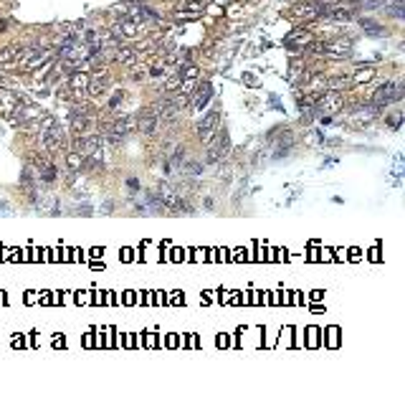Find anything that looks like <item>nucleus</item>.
I'll use <instances>...</instances> for the list:
<instances>
[{
  "mask_svg": "<svg viewBox=\"0 0 405 393\" xmlns=\"http://www.w3.org/2000/svg\"><path fill=\"white\" fill-rule=\"evenodd\" d=\"M403 99V84L400 81H385L377 91H375V104L372 107H383V104H390V102H400Z\"/></svg>",
  "mask_w": 405,
  "mask_h": 393,
  "instance_id": "1",
  "label": "nucleus"
},
{
  "mask_svg": "<svg viewBox=\"0 0 405 393\" xmlns=\"http://www.w3.org/2000/svg\"><path fill=\"white\" fill-rule=\"evenodd\" d=\"M218 120H220V114L213 109V112H208L200 122H198V137L202 140V145L213 142V137L218 134Z\"/></svg>",
  "mask_w": 405,
  "mask_h": 393,
  "instance_id": "2",
  "label": "nucleus"
},
{
  "mask_svg": "<svg viewBox=\"0 0 405 393\" xmlns=\"http://www.w3.org/2000/svg\"><path fill=\"white\" fill-rule=\"evenodd\" d=\"M64 142H66V134H64V130L59 125H54L51 130H46L41 134V145H43L46 152H54V150L64 147Z\"/></svg>",
  "mask_w": 405,
  "mask_h": 393,
  "instance_id": "3",
  "label": "nucleus"
},
{
  "mask_svg": "<svg viewBox=\"0 0 405 393\" xmlns=\"http://www.w3.org/2000/svg\"><path fill=\"white\" fill-rule=\"evenodd\" d=\"M76 147V152H81L84 157H91L96 150H99V145H102V137L99 134H76V142H73Z\"/></svg>",
  "mask_w": 405,
  "mask_h": 393,
  "instance_id": "4",
  "label": "nucleus"
},
{
  "mask_svg": "<svg viewBox=\"0 0 405 393\" xmlns=\"http://www.w3.org/2000/svg\"><path fill=\"white\" fill-rule=\"evenodd\" d=\"M349 51H352V41L349 38H335V41L324 43V56H330V59H344Z\"/></svg>",
  "mask_w": 405,
  "mask_h": 393,
  "instance_id": "5",
  "label": "nucleus"
},
{
  "mask_svg": "<svg viewBox=\"0 0 405 393\" xmlns=\"http://www.w3.org/2000/svg\"><path fill=\"white\" fill-rule=\"evenodd\" d=\"M157 127H160V117H157V114L147 107V109L137 117V130L142 132V134H155Z\"/></svg>",
  "mask_w": 405,
  "mask_h": 393,
  "instance_id": "6",
  "label": "nucleus"
},
{
  "mask_svg": "<svg viewBox=\"0 0 405 393\" xmlns=\"http://www.w3.org/2000/svg\"><path fill=\"white\" fill-rule=\"evenodd\" d=\"M139 31H142V26H139V23H135L132 18H122V20L114 26V31H112V33H114L117 38H137V36H139Z\"/></svg>",
  "mask_w": 405,
  "mask_h": 393,
  "instance_id": "7",
  "label": "nucleus"
},
{
  "mask_svg": "<svg viewBox=\"0 0 405 393\" xmlns=\"http://www.w3.org/2000/svg\"><path fill=\"white\" fill-rule=\"evenodd\" d=\"M319 104H322V112L327 117H332V114H337L342 109V94L339 91H327V94L319 97Z\"/></svg>",
  "mask_w": 405,
  "mask_h": 393,
  "instance_id": "8",
  "label": "nucleus"
},
{
  "mask_svg": "<svg viewBox=\"0 0 405 393\" xmlns=\"http://www.w3.org/2000/svg\"><path fill=\"white\" fill-rule=\"evenodd\" d=\"M91 125H94V117L89 112H73L71 114V130L76 134H86Z\"/></svg>",
  "mask_w": 405,
  "mask_h": 393,
  "instance_id": "9",
  "label": "nucleus"
},
{
  "mask_svg": "<svg viewBox=\"0 0 405 393\" xmlns=\"http://www.w3.org/2000/svg\"><path fill=\"white\" fill-rule=\"evenodd\" d=\"M86 91H89V97H102V94H107V91H109V76H107V74H104V76L99 74V76L89 79Z\"/></svg>",
  "mask_w": 405,
  "mask_h": 393,
  "instance_id": "10",
  "label": "nucleus"
},
{
  "mask_svg": "<svg viewBox=\"0 0 405 393\" xmlns=\"http://www.w3.org/2000/svg\"><path fill=\"white\" fill-rule=\"evenodd\" d=\"M20 54H23V46H20V43H13V46H5V49L0 51V66L18 64V59H20Z\"/></svg>",
  "mask_w": 405,
  "mask_h": 393,
  "instance_id": "11",
  "label": "nucleus"
},
{
  "mask_svg": "<svg viewBox=\"0 0 405 393\" xmlns=\"http://www.w3.org/2000/svg\"><path fill=\"white\" fill-rule=\"evenodd\" d=\"M86 86H89V76L81 74V71H73L71 79H68V89L73 91V97H81L86 91Z\"/></svg>",
  "mask_w": 405,
  "mask_h": 393,
  "instance_id": "12",
  "label": "nucleus"
},
{
  "mask_svg": "<svg viewBox=\"0 0 405 393\" xmlns=\"http://www.w3.org/2000/svg\"><path fill=\"white\" fill-rule=\"evenodd\" d=\"M296 15H299V18H304V20H314V18H319V15H322V8H319V5H314V3H304L301 8H296Z\"/></svg>",
  "mask_w": 405,
  "mask_h": 393,
  "instance_id": "13",
  "label": "nucleus"
},
{
  "mask_svg": "<svg viewBox=\"0 0 405 393\" xmlns=\"http://www.w3.org/2000/svg\"><path fill=\"white\" fill-rule=\"evenodd\" d=\"M360 26H362V31H365V33H370V36H388V28L377 26L372 18H362V20H360Z\"/></svg>",
  "mask_w": 405,
  "mask_h": 393,
  "instance_id": "14",
  "label": "nucleus"
},
{
  "mask_svg": "<svg viewBox=\"0 0 405 393\" xmlns=\"http://www.w3.org/2000/svg\"><path fill=\"white\" fill-rule=\"evenodd\" d=\"M137 56H139V54H137L135 49H117V54H114V59L124 66H132L137 61Z\"/></svg>",
  "mask_w": 405,
  "mask_h": 393,
  "instance_id": "15",
  "label": "nucleus"
},
{
  "mask_svg": "<svg viewBox=\"0 0 405 393\" xmlns=\"http://www.w3.org/2000/svg\"><path fill=\"white\" fill-rule=\"evenodd\" d=\"M403 5L405 3H395V0H390V3H385V8H383V13L388 15V18H395V20H400L403 18Z\"/></svg>",
  "mask_w": 405,
  "mask_h": 393,
  "instance_id": "16",
  "label": "nucleus"
},
{
  "mask_svg": "<svg viewBox=\"0 0 405 393\" xmlns=\"http://www.w3.org/2000/svg\"><path fill=\"white\" fill-rule=\"evenodd\" d=\"M81 165H84V155H81V152H76V150L66 152V168L68 170H79Z\"/></svg>",
  "mask_w": 405,
  "mask_h": 393,
  "instance_id": "17",
  "label": "nucleus"
},
{
  "mask_svg": "<svg viewBox=\"0 0 405 393\" xmlns=\"http://www.w3.org/2000/svg\"><path fill=\"white\" fill-rule=\"evenodd\" d=\"M198 76H200V68L195 64H185L183 66V74H180V79L183 81H198Z\"/></svg>",
  "mask_w": 405,
  "mask_h": 393,
  "instance_id": "18",
  "label": "nucleus"
},
{
  "mask_svg": "<svg viewBox=\"0 0 405 393\" xmlns=\"http://www.w3.org/2000/svg\"><path fill=\"white\" fill-rule=\"evenodd\" d=\"M372 76H375V68L370 66V68H360L355 76H352V84H367V81H372Z\"/></svg>",
  "mask_w": 405,
  "mask_h": 393,
  "instance_id": "19",
  "label": "nucleus"
},
{
  "mask_svg": "<svg viewBox=\"0 0 405 393\" xmlns=\"http://www.w3.org/2000/svg\"><path fill=\"white\" fill-rule=\"evenodd\" d=\"M327 15H330L332 20H339V23L344 20V23H347V20L352 18V10H349V8H332V10H330Z\"/></svg>",
  "mask_w": 405,
  "mask_h": 393,
  "instance_id": "20",
  "label": "nucleus"
},
{
  "mask_svg": "<svg viewBox=\"0 0 405 393\" xmlns=\"http://www.w3.org/2000/svg\"><path fill=\"white\" fill-rule=\"evenodd\" d=\"M31 165L41 173V170H46V168L51 165V157H48V155H31Z\"/></svg>",
  "mask_w": 405,
  "mask_h": 393,
  "instance_id": "21",
  "label": "nucleus"
},
{
  "mask_svg": "<svg viewBox=\"0 0 405 393\" xmlns=\"http://www.w3.org/2000/svg\"><path fill=\"white\" fill-rule=\"evenodd\" d=\"M213 97V86L208 84V81H202V86H200V91H198V107H205V102Z\"/></svg>",
  "mask_w": 405,
  "mask_h": 393,
  "instance_id": "22",
  "label": "nucleus"
},
{
  "mask_svg": "<svg viewBox=\"0 0 405 393\" xmlns=\"http://www.w3.org/2000/svg\"><path fill=\"white\" fill-rule=\"evenodd\" d=\"M195 18H200V13H193V10H185V8L175 10V20H195Z\"/></svg>",
  "mask_w": 405,
  "mask_h": 393,
  "instance_id": "23",
  "label": "nucleus"
},
{
  "mask_svg": "<svg viewBox=\"0 0 405 393\" xmlns=\"http://www.w3.org/2000/svg\"><path fill=\"white\" fill-rule=\"evenodd\" d=\"M180 84H183V79H180V76H172V79H167V81H165L162 91H165V94H172V91H178V89H180Z\"/></svg>",
  "mask_w": 405,
  "mask_h": 393,
  "instance_id": "24",
  "label": "nucleus"
},
{
  "mask_svg": "<svg viewBox=\"0 0 405 393\" xmlns=\"http://www.w3.org/2000/svg\"><path fill=\"white\" fill-rule=\"evenodd\" d=\"M383 3H388V0H360V5H362L365 10H375V8H380Z\"/></svg>",
  "mask_w": 405,
  "mask_h": 393,
  "instance_id": "25",
  "label": "nucleus"
},
{
  "mask_svg": "<svg viewBox=\"0 0 405 393\" xmlns=\"http://www.w3.org/2000/svg\"><path fill=\"white\" fill-rule=\"evenodd\" d=\"M188 173H193V175H198V173H202V165L200 163H188V168H185Z\"/></svg>",
  "mask_w": 405,
  "mask_h": 393,
  "instance_id": "26",
  "label": "nucleus"
},
{
  "mask_svg": "<svg viewBox=\"0 0 405 393\" xmlns=\"http://www.w3.org/2000/svg\"><path fill=\"white\" fill-rule=\"evenodd\" d=\"M400 120H403V117H400V114H393V117H390V120H388V125H390V127H393V130H398V127H400Z\"/></svg>",
  "mask_w": 405,
  "mask_h": 393,
  "instance_id": "27",
  "label": "nucleus"
},
{
  "mask_svg": "<svg viewBox=\"0 0 405 393\" xmlns=\"http://www.w3.org/2000/svg\"><path fill=\"white\" fill-rule=\"evenodd\" d=\"M215 3H225V0H215Z\"/></svg>",
  "mask_w": 405,
  "mask_h": 393,
  "instance_id": "28",
  "label": "nucleus"
}]
</instances>
